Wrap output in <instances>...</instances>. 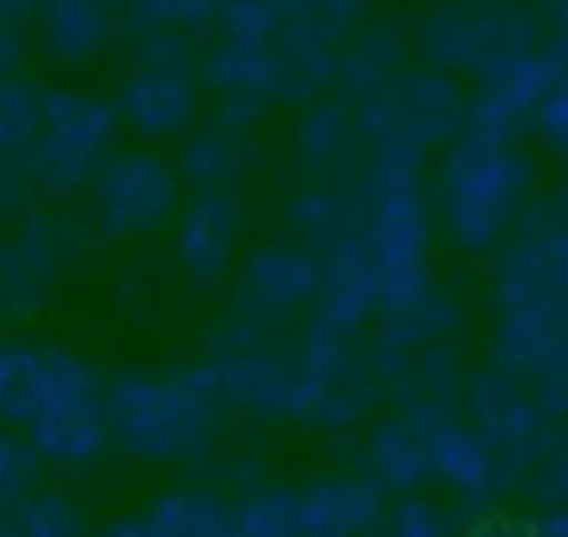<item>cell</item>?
I'll list each match as a JSON object with an SVG mask.
<instances>
[{"label": "cell", "instance_id": "e575fe53", "mask_svg": "<svg viewBox=\"0 0 568 537\" xmlns=\"http://www.w3.org/2000/svg\"><path fill=\"white\" fill-rule=\"evenodd\" d=\"M524 537H568V506H550L541 519L528 524Z\"/></svg>", "mask_w": 568, "mask_h": 537}, {"label": "cell", "instance_id": "83f0119b", "mask_svg": "<svg viewBox=\"0 0 568 537\" xmlns=\"http://www.w3.org/2000/svg\"><path fill=\"white\" fill-rule=\"evenodd\" d=\"M226 4L222 0H129V27H164V31H217Z\"/></svg>", "mask_w": 568, "mask_h": 537}, {"label": "cell", "instance_id": "ffe728a7", "mask_svg": "<svg viewBox=\"0 0 568 537\" xmlns=\"http://www.w3.org/2000/svg\"><path fill=\"white\" fill-rule=\"evenodd\" d=\"M257 160L253 120L217 111V120L195 124L178 146V169L186 186H240Z\"/></svg>", "mask_w": 568, "mask_h": 537}, {"label": "cell", "instance_id": "7c38bea8", "mask_svg": "<svg viewBox=\"0 0 568 537\" xmlns=\"http://www.w3.org/2000/svg\"><path fill=\"white\" fill-rule=\"evenodd\" d=\"M84 231L67 213H22L0 240V306L40 311L75 266Z\"/></svg>", "mask_w": 568, "mask_h": 537}, {"label": "cell", "instance_id": "603a6c76", "mask_svg": "<svg viewBox=\"0 0 568 537\" xmlns=\"http://www.w3.org/2000/svg\"><path fill=\"white\" fill-rule=\"evenodd\" d=\"M430 462H435V484L453 488L457 497L493 493V457L475 435V426L453 408H430Z\"/></svg>", "mask_w": 568, "mask_h": 537}, {"label": "cell", "instance_id": "277c9868", "mask_svg": "<svg viewBox=\"0 0 568 537\" xmlns=\"http://www.w3.org/2000/svg\"><path fill=\"white\" fill-rule=\"evenodd\" d=\"M408 36L426 62L479 80L506 58L541 49L550 36V9L532 0H439L413 18Z\"/></svg>", "mask_w": 568, "mask_h": 537}, {"label": "cell", "instance_id": "d6a6232c", "mask_svg": "<svg viewBox=\"0 0 568 537\" xmlns=\"http://www.w3.org/2000/svg\"><path fill=\"white\" fill-rule=\"evenodd\" d=\"M44 0H0V27H13V31H31L36 18H40Z\"/></svg>", "mask_w": 568, "mask_h": 537}, {"label": "cell", "instance_id": "ac0fdd59", "mask_svg": "<svg viewBox=\"0 0 568 537\" xmlns=\"http://www.w3.org/2000/svg\"><path fill=\"white\" fill-rule=\"evenodd\" d=\"M386 488L364 475H324L297 488L302 537H373L386 524Z\"/></svg>", "mask_w": 568, "mask_h": 537}, {"label": "cell", "instance_id": "8992f818", "mask_svg": "<svg viewBox=\"0 0 568 537\" xmlns=\"http://www.w3.org/2000/svg\"><path fill=\"white\" fill-rule=\"evenodd\" d=\"M209 373L226 413L257 422H297L302 413V359L297 342L280 328L235 315L209 346Z\"/></svg>", "mask_w": 568, "mask_h": 537}, {"label": "cell", "instance_id": "9a60e30c", "mask_svg": "<svg viewBox=\"0 0 568 537\" xmlns=\"http://www.w3.org/2000/svg\"><path fill=\"white\" fill-rule=\"evenodd\" d=\"M244 222H248V209L240 186H191L173 222V257L182 275L200 288L222 284L235 271Z\"/></svg>", "mask_w": 568, "mask_h": 537}, {"label": "cell", "instance_id": "7402d4cb", "mask_svg": "<svg viewBox=\"0 0 568 537\" xmlns=\"http://www.w3.org/2000/svg\"><path fill=\"white\" fill-rule=\"evenodd\" d=\"M413 53V36L408 27L390 22V18H377V22H364L337 53V93L346 102H364L373 89H382Z\"/></svg>", "mask_w": 568, "mask_h": 537}, {"label": "cell", "instance_id": "4fadbf2b", "mask_svg": "<svg viewBox=\"0 0 568 537\" xmlns=\"http://www.w3.org/2000/svg\"><path fill=\"white\" fill-rule=\"evenodd\" d=\"M466 422L475 426V435L493 457V488H506L519 475H528L550 430L546 408L501 368H488L466 386Z\"/></svg>", "mask_w": 568, "mask_h": 537}, {"label": "cell", "instance_id": "484cf974", "mask_svg": "<svg viewBox=\"0 0 568 537\" xmlns=\"http://www.w3.org/2000/svg\"><path fill=\"white\" fill-rule=\"evenodd\" d=\"M40 98L44 84H36L27 71L0 75V160H27L40 133Z\"/></svg>", "mask_w": 568, "mask_h": 537}, {"label": "cell", "instance_id": "9c48e42d", "mask_svg": "<svg viewBox=\"0 0 568 537\" xmlns=\"http://www.w3.org/2000/svg\"><path fill=\"white\" fill-rule=\"evenodd\" d=\"M182 186H186V178H182L178 160L146 151V146L111 151L102 160V169L93 173V182L84 186L89 222L106 240L160 235L182 213V200H186Z\"/></svg>", "mask_w": 568, "mask_h": 537}, {"label": "cell", "instance_id": "74e56055", "mask_svg": "<svg viewBox=\"0 0 568 537\" xmlns=\"http://www.w3.org/2000/svg\"><path fill=\"white\" fill-rule=\"evenodd\" d=\"M120 4H129V0H120Z\"/></svg>", "mask_w": 568, "mask_h": 537}, {"label": "cell", "instance_id": "d4e9b609", "mask_svg": "<svg viewBox=\"0 0 568 537\" xmlns=\"http://www.w3.org/2000/svg\"><path fill=\"white\" fill-rule=\"evenodd\" d=\"M275 9L288 31L333 49H342L368 22V0H275Z\"/></svg>", "mask_w": 568, "mask_h": 537}, {"label": "cell", "instance_id": "7a4b0ae2", "mask_svg": "<svg viewBox=\"0 0 568 537\" xmlns=\"http://www.w3.org/2000/svg\"><path fill=\"white\" fill-rule=\"evenodd\" d=\"M222 413L209 364L138 368L106 386L111 444L138 462H200Z\"/></svg>", "mask_w": 568, "mask_h": 537}, {"label": "cell", "instance_id": "30bf717a", "mask_svg": "<svg viewBox=\"0 0 568 537\" xmlns=\"http://www.w3.org/2000/svg\"><path fill=\"white\" fill-rule=\"evenodd\" d=\"M368 142L373 138H404L426 151L448 146L466 129L470 93L457 84L453 71L435 62H404L382 89H373L364 102H355Z\"/></svg>", "mask_w": 568, "mask_h": 537}, {"label": "cell", "instance_id": "4316f807", "mask_svg": "<svg viewBox=\"0 0 568 537\" xmlns=\"http://www.w3.org/2000/svg\"><path fill=\"white\" fill-rule=\"evenodd\" d=\"M18 524L22 537H89V519L80 510V501H71L67 493H49V488H31L18 501Z\"/></svg>", "mask_w": 568, "mask_h": 537}, {"label": "cell", "instance_id": "d590c367", "mask_svg": "<svg viewBox=\"0 0 568 537\" xmlns=\"http://www.w3.org/2000/svg\"><path fill=\"white\" fill-rule=\"evenodd\" d=\"M550 40H564L568 44V0H555L550 4Z\"/></svg>", "mask_w": 568, "mask_h": 537}, {"label": "cell", "instance_id": "2e32d148", "mask_svg": "<svg viewBox=\"0 0 568 537\" xmlns=\"http://www.w3.org/2000/svg\"><path fill=\"white\" fill-rule=\"evenodd\" d=\"M368 160V129L355 111V102L315 98L302 107L293 124V164L302 182H359Z\"/></svg>", "mask_w": 568, "mask_h": 537}, {"label": "cell", "instance_id": "cb8c5ba5", "mask_svg": "<svg viewBox=\"0 0 568 537\" xmlns=\"http://www.w3.org/2000/svg\"><path fill=\"white\" fill-rule=\"evenodd\" d=\"M146 519L160 537H235V506L204 488H178L160 497Z\"/></svg>", "mask_w": 568, "mask_h": 537}, {"label": "cell", "instance_id": "e0dca14e", "mask_svg": "<svg viewBox=\"0 0 568 537\" xmlns=\"http://www.w3.org/2000/svg\"><path fill=\"white\" fill-rule=\"evenodd\" d=\"M550 84V62H546V44L519 58H506L501 67L484 71L470 89V111L466 124L484 129V133H501V138H519L524 124H532L537 102Z\"/></svg>", "mask_w": 568, "mask_h": 537}, {"label": "cell", "instance_id": "3957f363", "mask_svg": "<svg viewBox=\"0 0 568 537\" xmlns=\"http://www.w3.org/2000/svg\"><path fill=\"white\" fill-rule=\"evenodd\" d=\"M457 328L462 311L439 288L399 311H382L368 342L382 395H395L404 408H448L457 386Z\"/></svg>", "mask_w": 568, "mask_h": 537}, {"label": "cell", "instance_id": "5b68a950", "mask_svg": "<svg viewBox=\"0 0 568 537\" xmlns=\"http://www.w3.org/2000/svg\"><path fill=\"white\" fill-rule=\"evenodd\" d=\"M200 44L191 31L133 27L129 62L115 89V107L124 129L146 142L186 138L200 124L204 80H200Z\"/></svg>", "mask_w": 568, "mask_h": 537}, {"label": "cell", "instance_id": "1f68e13d", "mask_svg": "<svg viewBox=\"0 0 568 537\" xmlns=\"http://www.w3.org/2000/svg\"><path fill=\"white\" fill-rule=\"evenodd\" d=\"M40 479V453L27 435H13V426L0 422V506L22 501Z\"/></svg>", "mask_w": 568, "mask_h": 537}, {"label": "cell", "instance_id": "836d02e7", "mask_svg": "<svg viewBox=\"0 0 568 537\" xmlns=\"http://www.w3.org/2000/svg\"><path fill=\"white\" fill-rule=\"evenodd\" d=\"M22 58H27V31L0 27V75L22 71Z\"/></svg>", "mask_w": 568, "mask_h": 537}, {"label": "cell", "instance_id": "6da1fadb", "mask_svg": "<svg viewBox=\"0 0 568 537\" xmlns=\"http://www.w3.org/2000/svg\"><path fill=\"white\" fill-rule=\"evenodd\" d=\"M537 164L519 146V138L462 129L448 146H439V160L430 169V209L439 231L457 249H493L501 244L532 195Z\"/></svg>", "mask_w": 568, "mask_h": 537}, {"label": "cell", "instance_id": "4dcf8cb0", "mask_svg": "<svg viewBox=\"0 0 568 537\" xmlns=\"http://www.w3.org/2000/svg\"><path fill=\"white\" fill-rule=\"evenodd\" d=\"M528 493L546 506H568V422L546 430V439L528 466Z\"/></svg>", "mask_w": 568, "mask_h": 537}, {"label": "cell", "instance_id": "8fae6325", "mask_svg": "<svg viewBox=\"0 0 568 537\" xmlns=\"http://www.w3.org/2000/svg\"><path fill=\"white\" fill-rule=\"evenodd\" d=\"M106 399L98 373L67 346H0V422L31 430L58 413Z\"/></svg>", "mask_w": 568, "mask_h": 537}, {"label": "cell", "instance_id": "52a82bcc", "mask_svg": "<svg viewBox=\"0 0 568 537\" xmlns=\"http://www.w3.org/2000/svg\"><path fill=\"white\" fill-rule=\"evenodd\" d=\"M120 107L115 98H102L93 89L58 84L40 98V133L31 155L22 160L40 186V195L67 200L93 182L102 160L115 151L120 133Z\"/></svg>", "mask_w": 568, "mask_h": 537}, {"label": "cell", "instance_id": "f1b7e54d", "mask_svg": "<svg viewBox=\"0 0 568 537\" xmlns=\"http://www.w3.org/2000/svg\"><path fill=\"white\" fill-rule=\"evenodd\" d=\"M546 62H550V84L537 102L532 129L541 133V142L559 155H568V44L546 36Z\"/></svg>", "mask_w": 568, "mask_h": 537}, {"label": "cell", "instance_id": "d6986e66", "mask_svg": "<svg viewBox=\"0 0 568 537\" xmlns=\"http://www.w3.org/2000/svg\"><path fill=\"white\" fill-rule=\"evenodd\" d=\"M364 470L386 493H417L435 484L430 462V408H404L368 430L364 444Z\"/></svg>", "mask_w": 568, "mask_h": 537}, {"label": "cell", "instance_id": "8d00e7d4", "mask_svg": "<svg viewBox=\"0 0 568 537\" xmlns=\"http://www.w3.org/2000/svg\"><path fill=\"white\" fill-rule=\"evenodd\" d=\"M559 213H564V217H568V186H564V209H559Z\"/></svg>", "mask_w": 568, "mask_h": 537}, {"label": "cell", "instance_id": "5bb4252c", "mask_svg": "<svg viewBox=\"0 0 568 537\" xmlns=\"http://www.w3.org/2000/svg\"><path fill=\"white\" fill-rule=\"evenodd\" d=\"M315 297H320V253L297 235L257 244L231 271V306H235V315L271 324V328H280L284 320L311 311Z\"/></svg>", "mask_w": 568, "mask_h": 537}, {"label": "cell", "instance_id": "f546056e", "mask_svg": "<svg viewBox=\"0 0 568 537\" xmlns=\"http://www.w3.org/2000/svg\"><path fill=\"white\" fill-rule=\"evenodd\" d=\"M382 533H386V537H462L453 510H448L444 501L426 497L422 488H417V493H404V497L386 510Z\"/></svg>", "mask_w": 568, "mask_h": 537}, {"label": "cell", "instance_id": "44dd1931", "mask_svg": "<svg viewBox=\"0 0 568 537\" xmlns=\"http://www.w3.org/2000/svg\"><path fill=\"white\" fill-rule=\"evenodd\" d=\"M120 0H44L36 18L40 49L62 67H84L102 58L120 31Z\"/></svg>", "mask_w": 568, "mask_h": 537}, {"label": "cell", "instance_id": "ba28073f", "mask_svg": "<svg viewBox=\"0 0 568 537\" xmlns=\"http://www.w3.org/2000/svg\"><path fill=\"white\" fill-rule=\"evenodd\" d=\"M493 368L515 377L546 417H568V293H493Z\"/></svg>", "mask_w": 568, "mask_h": 537}]
</instances>
